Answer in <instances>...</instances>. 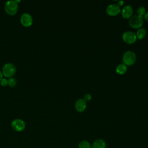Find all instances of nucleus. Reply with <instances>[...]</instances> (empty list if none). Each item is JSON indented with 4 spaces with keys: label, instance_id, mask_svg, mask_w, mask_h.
Returning <instances> with one entry per match:
<instances>
[{
    "label": "nucleus",
    "instance_id": "f257e3e1",
    "mask_svg": "<svg viewBox=\"0 0 148 148\" xmlns=\"http://www.w3.org/2000/svg\"><path fill=\"white\" fill-rule=\"evenodd\" d=\"M136 54L132 51H125L123 56V64L127 66H131L136 61Z\"/></svg>",
    "mask_w": 148,
    "mask_h": 148
},
{
    "label": "nucleus",
    "instance_id": "f03ea898",
    "mask_svg": "<svg viewBox=\"0 0 148 148\" xmlns=\"http://www.w3.org/2000/svg\"><path fill=\"white\" fill-rule=\"evenodd\" d=\"M18 8L17 2L15 0H9L5 3V10L8 14H15L18 11Z\"/></svg>",
    "mask_w": 148,
    "mask_h": 148
},
{
    "label": "nucleus",
    "instance_id": "7ed1b4c3",
    "mask_svg": "<svg viewBox=\"0 0 148 148\" xmlns=\"http://www.w3.org/2000/svg\"><path fill=\"white\" fill-rule=\"evenodd\" d=\"M143 17L138 14L132 16L129 18V25L133 28L139 29L143 24Z\"/></svg>",
    "mask_w": 148,
    "mask_h": 148
},
{
    "label": "nucleus",
    "instance_id": "20e7f679",
    "mask_svg": "<svg viewBox=\"0 0 148 148\" xmlns=\"http://www.w3.org/2000/svg\"><path fill=\"white\" fill-rule=\"evenodd\" d=\"M122 39L125 43L130 45L134 43L136 41L137 38L134 32L131 31H126L123 34Z\"/></svg>",
    "mask_w": 148,
    "mask_h": 148
},
{
    "label": "nucleus",
    "instance_id": "39448f33",
    "mask_svg": "<svg viewBox=\"0 0 148 148\" xmlns=\"http://www.w3.org/2000/svg\"><path fill=\"white\" fill-rule=\"evenodd\" d=\"M16 66L12 63L5 64L2 68V73L6 77H11L16 72Z\"/></svg>",
    "mask_w": 148,
    "mask_h": 148
},
{
    "label": "nucleus",
    "instance_id": "423d86ee",
    "mask_svg": "<svg viewBox=\"0 0 148 148\" xmlns=\"http://www.w3.org/2000/svg\"><path fill=\"white\" fill-rule=\"evenodd\" d=\"M121 12L120 7L116 3L109 5L106 8V13L110 16H116Z\"/></svg>",
    "mask_w": 148,
    "mask_h": 148
},
{
    "label": "nucleus",
    "instance_id": "0eeeda50",
    "mask_svg": "<svg viewBox=\"0 0 148 148\" xmlns=\"http://www.w3.org/2000/svg\"><path fill=\"white\" fill-rule=\"evenodd\" d=\"M11 126L14 131L20 132L25 129V123L23 120L20 119H16L12 121Z\"/></svg>",
    "mask_w": 148,
    "mask_h": 148
},
{
    "label": "nucleus",
    "instance_id": "6e6552de",
    "mask_svg": "<svg viewBox=\"0 0 148 148\" xmlns=\"http://www.w3.org/2000/svg\"><path fill=\"white\" fill-rule=\"evenodd\" d=\"M33 21L31 15L28 13H23L20 17V22L24 27L30 26Z\"/></svg>",
    "mask_w": 148,
    "mask_h": 148
},
{
    "label": "nucleus",
    "instance_id": "1a4fd4ad",
    "mask_svg": "<svg viewBox=\"0 0 148 148\" xmlns=\"http://www.w3.org/2000/svg\"><path fill=\"white\" fill-rule=\"evenodd\" d=\"M121 12V16L124 18H130L132 17V15L133 14V8L131 5H127L123 8Z\"/></svg>",
    "mask_w": 148,
    "mask_h": 148
},
{
    "label": "nucleus",
    "instance_id": "9d476101",
    "mask_svg": "<svg viewBox=\"0 0 148 148\" xmlns=\"http://www.w3.org/2000/svg\"><path fill=\"white\" fill-rule=\"evenodd\" d=\"M87 107V103L83 99V98H79L78 99L75 103V108L76 111L78 112H83L85 110Z\"/></svg>",
    "mask_w": 148,
    "mask_h": 148
},
{
    "label": "nucleus",
    "instance_id": "9b49d317",
    "mask_svg": "<svg viewBox=\"0 0 148 148\" xmlns=\"http://www.w3.org/2000/svg\"><path fill=\"white\" fill-rule=\"evenodd\" d=\"M106 143L102 139H98L94 141L91 145V148H106Z\"/></svg>",
    "mask_w": 148,
    "mask_h": 148
},
{
    "label": "nucleus",
    "instance_id": "f8f14e48",
    "mask_svg": "<svg viewBox=\"0 0 148 148\" xmlns=\"http://www.w3.org/2000/svg\"><path fill=\"white\" fill-rule=\"evenodd\" d=\"M127 71V66L124 64H119L116 68V72L119 75L124 74Z\"/></svg>",
    "mask_w": 148,
    "mask_h": 148
},
{
    "label": "nucleus",
    "instance_id": "ddd939ff",
    "mask_svg": "<svg viewBox=\"0 0 148 148\" xmlns=\"http://www.w3.org/2000/svg\"><path fill=\"white\" fill-rule=\"evenodd\" d=\"M137 39H143L146 35V30L143 28H140L138 29L136 33L135 34Z\"/></svg>",
    "mask_w": 148,
    "mask_h": 148
},
{
    "label": "nucleus",
    "instance_id": "4468645a",
    "mask_svg": "<svg viewBox=\"0 0 148 148\" xmlns=\"http://www.w3.org/2000/svg\"><path fill=\"white\" fill-rule=\"evenodd\" d=\"M79 148H91V145L87 140H82L79 142Z\"/></svg>",
    "mask_w": 148,
    "mask_h": 148
},
{
    "label": "nucleus",
    "instance_id": "2eb2a0df",
    "mask_svg": "<svg viewBox=\"0 0 148 148\" xmlns=\"http://www.w3.org/2000/svg\"><path fill=\"white\" fill-rule=\"evenodd\" d=\"M137 13L138 15L140 16H143L145 15V14L146 13V9L144 6H139L138 9H137Z\"/></svg>",
    "mask_w": 148,
    "mask_h": 148
},
{
    "label": "nucleus",
    "instance_id": "dca6fc26",
    "mask_svg": "<svg viewBox=\"0 0 148 148\" xmlns=\"http://www.w3.org/2000/svg\"><path fill=\"white\" fill-rule=\"evenodd\" d=\"M8 85L10 87H14L17 84V80L14 77L9 78V80H8Z\"/></svg>",
    "mask_w": 148,
    "mask_h": 148
},
{
    "label": "nucleus",
    "instance_id": "f3484780",
    "mask_svg": "<svg viewBox=\"0 0 148 148\" xmlns=\"http://www.w3.org/2000/svg\"><path fill=\"white\" fill-rule=\"evenodd\" d=\"M83 99L87 102L89 101H90L91 99V94L87 93V94H86L84 95V98H83Z\"/></svg>",
    "mask_w": 148,
    "mask_h": 148
},
{
    "label": "nucleus",
    "instance_id": "a211bd4d",
    "mask_svg": "<svg viewBox=\"0 0 148 148\" xmlns=\"http://www.w3.org/2000/svg\"><path fill=\"white\" fill-rule=\"evenodd\" d=\"M0 83H1V84L3 86H6L7 84H8V81L5 78H3L0 80Z\"/></svg>",
    "mask_w": 148,
    "mask_h": 148
},
{
    "label": "nucleus",
    "instance_id": "6ab92c4d",
    "mask_svg": "<svg viewBox=\"0 0 148 148\" xmlns=\"http://www.w3.org/2000/svg\"><path fill=\"white\" fill-rule=\"evenodd\" d=\"M124 3V2L123 1H119L117 2V5L120 7L121 6H123Z\"/></svg>",
    "mask_w": 148,
    "mask_h": 148
},
{
    "label": "nucleus",
    "instance_id": "aec40b11",
    "mask_svg": "<svg viewBox=\"0 0 148 148\" xmlns=\"http://www.w3.org/2000/svg\"><path fill=\"white\" fill-rule=\"evenodd\" d=\"M143 18H145L146 21H148V12H146V13L143 16Z\"/></svg>",
    "mask_w": 148,
    "mask_h": 148
},
{
    "label": "nucleus",
    "instance_id": "412c9836",
    "mask_svg": "<svg viewBox=\"0 0 148 148\" xmlns=\"http://www.w3.org/2000/svg\"><path fill=\"white\" fill-rule=\"evenodd\" d=\"M2 77H3V73H2V72L0 71V80L2 79Z\"/></svg>",
    "mask_w": 148,
    "mask_h": 148
}]
</instances>
